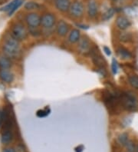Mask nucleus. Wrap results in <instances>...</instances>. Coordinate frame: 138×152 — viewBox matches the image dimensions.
<instances>
[{
  "mask_svg": "<svg viewBox=\"0 0 138 152\" xmlns=\"http://www.w3.org/2000/svg\"><path fill=\"white\" fill-rule=\"evenodd\" d=\"M3 51L9 58H16L20 54V45L18 40L12 36L6 39L3 45Z\"/></svg>",
  "mask_w": 138,
  "mask_h": 152,
  "instance_id": "1",
  "label": "nucleus"
},
{
  "mask_svg": "<svg viewBox=\"0 0 138 152\" xmlns=\"http://www.w3.org/2000/svg\"><path fill=\"white\" fill-rule=\"evenodd\" d=\"M120 103L124 109L127 111H135L137 109V99L134 95L129 93H123L119 95Z\"/></svg>",
  "mask_w": 138,
  "mask_h": 152,
  "instance_id": "2",
  "label": "nucleus"
},
{
  "mask_svg": "<svg viewBox=\"0 0 138 152\" xmlns=\"http://www.w3.org/2000/svg\"><path fill=\"white\" fill-rule=\"evenodd\" d=\"M27 31L23 25L21 23H17L12 26L11 31V35L14 39L18 41L24 40L27 37Z\"/></svg>",
  "mask_w": 138,
  "mask_h": 152,
  "instance_id": "3",
  "label": "nucleus"
},
{
  "mask_svg": "<svg viewBox=\"0 0 138 152\" xmlns=\"http://www.w3.org/2000/svg\"><path fill=\"white\" fill-rule=\"evenodd\" d=\"M70 14L74 18H81L84 15L85 12V6L80 1H74L71 5L70 7Z\"/></svg>",
  "mask_w": 138,
  "mask_h": 152,
  "instance_id": "4",
  "label": "nucleus"
},
{
  "mask_svg": "<svg viewBox=\"0 0 138 152\" xmlns=\"http://www.w3.org/2000/svg\"><path fill=\"white\" fill-rule=\"evenodd\" d=\"M55 24V18L51 13H46L41 18V25L45 28H51Z\"/></svg>",
  "mask_w": 138,
  "mask_h": 152,
  "instance_id": "5",
  "label": "nucleus"
},
{
  "mask_svg": "<svg viewBox=\"0 0 138 152\" xmlns=\"http://www.w3.org/2000/svg\"><path fill=\"white\" fill-rule=\"evenodd\" d=\"M26 21L30 28H37L41 24V18L36 13H30L26 15Z\"/></svg>",
  "mask_w": 138,
  "mask_h": 152,
  "instance_id": "6",
  "label": "nucleus"
},
{
  "mask_svg": "<svg viewBox=\"0 0 138 152\" xmlns=\"http://www.w3.org/2000/svg\"><path fill=\"white\" fill-rule=\"evenodd\" d=\"M87 12L90 18H94L98 13V6L96 0H88L87 3Z\"/></svg>",
  "mask_w": 138,
  "mask_h": 152,
  "instance_id": "7",
  "label": "nucleus"
},
{
  "mask_svg": "<svg viewBox=\"0 0 138 152\" xmlns=\"http://www.w3.org/2000/svg\"><path fill=\"white\" fill-rule=\"evenodd\" d=\"M23 2V0H13L9 4H8L7 6L3 7L2 9V11L8 12L9 15H11L13 12H15V10H17L18 8L20 7L21 5Z\"/></svg>",
  "mask_w": 138,
  "mask_h": 152,
  "instance_id": "8",
  "label": "nucleus"
},
{
  "mask_svg": "<svg viewBox=\"0 0 138 152\" xmlns=\"http://www.w3.org/2000/svg\"><path fill=\"white\" fill-rule=\"evenodd\" d=\"M78 50L81 54L86 55L91 51V48L90 42L85 38H82L79 40V44H78Z\"/></svg>",
  "mask_w": 138,
  "mask_h": 152,
  "instance_id": "9",
  "label": "nucleus"
},
{
  "mask_svg": "<svg viewBox=\"0 0 138 152\" xmlns=\"http://www.w3.org/2000/svg\"><path fill=\"white\" fill-rule=\"evenodd\" d=\"M55 7L60 12H65L70 10L71 1L70 0H55Z\"/></svg>",
  "mask_w": 138,
  "mask_h": 152,
  "instance_id": "10",
  "label": "nucleus"
},
{
  "mask_svg": "<svg viewBox=\"0 0 138 152\" xmlns=\"http://www.w3.org/2000/svg\"><path fill=\"white\" fill-rule=\"evenodd\" d=\"M131 21L127 17L123 15H119L116 19V26L118 28L121 30H125L131 26Z\"/></svg>",
  "mask_w": 138,
  "mask_h": 152,
  "instance_id": "11",
  "label": "nucleus"
},
{
  "mask_svg": "<svg viewBox=\"0 0 138 152\" xmlns=\"http://www.w3.org/2000/svg\"><path fill=\"white\" fill-rule=\"evenodd\" d=\"M14 76L8 69H0V79L6 83H11L13 81Z\"/></svg>",
  "mask_w": 138,
  "mask_h": 152,
  "instance_id": "12",
  "label": "nucleus"
},
{
  "mask_svg": "<svg viewBox=\"0 0 138 152\" xmlns=\"http://www.w3.org/2000/svg\"><path fill=\"white\" fill-rule=\"evenodd\" d=\"M68 28H69L68 25L65 22L61 20L59 21L58 23L56 31H57V33L60 36H64V35H66L67 33L68 32Z\"/></svg>",
  "mask_w": 138,
  "mask_h": 152,
  "instance_id": "13",
  "label": "nucleus"
},
{
  "mask_svg": "<svg viewBox=\"0 0 138 152\" xmlns=\"http://www.w3.org/2000/svg\"><path fill=\"white\" fill-rule=\"evenodd\" d=\"M91 53L92 56V59H93V61L94 63L96 65H98L100 68H103L104 65V59L103 58L100 56V54L98 52L94 49H91Z\"/></svg>",
  "mask_w": 138,
  "mask_h": 152,
  "instance_id": "14",
  "label": "nucleus"
},
{
  "mask_svg": "<svg viewBox=\"0 0 138 152\" xmlns=\"http://www.w3.org/2000/svg\"><path fill=\"white\" fill-rule=\"evenodd\" d=\"M12 66V62L9 57L0 55V69H9Z\"/></svg>",
  "mask_w": 138,
  "mask_h": 152,
  "instance_id": "15",
  "label": "nucleus"
},
{
  "mask_svg": "<svg viewBox=\"0 0 138 152\" xmlns=\"http://www.w3.org/2000/svg\"><path fill=\"white\" fill-rule=\"evenodd\" d=\"M13 134L12 131H8V132H4L2 133V137H1V141L3 145H8L12 141Z\"/></svg>",
  "mask_w": 138,
  "mask_h": 152,
  "instance_id": "16",
  "label": "nucleus"
},
{
  "mask_svg": "<svg viewBox=\"0 0 138 152\" xmlns=\"http://www.w3.org/2000/svg\"><path fill=\"white\" fill-rule=\"evenodd\" d=\"M68 40L71 43H75L80 40V32L77 29H72L69 34Z\"/></svg>",
  "mask_w": 138,
  "mask_h": 152,
  "instance_id": "17",
  "label": "nucleus"
},
{
  "mask_svg": "<svg viewBox=\"0 0 138 152\" xmlns=\"http://www.w3.org/2000/svg\"><path fill=\"white\" fill-rule=\"evenodd\" d=\"M118 55L120 58L122 59H129L132 57V55L128 50L125 49V48H120L118 50Z\"/></svg>",
  "mask_w": 138,
  "mask_h": 152,
  "instance_id": "18",
  "label": "nucleus"
},
{
  "mask_svg": "<svg viewBox=\"0 0 138 152\" xmlns=\"http://www.w3.org/2000/svg\"><path fill=\"white\" fill-rule=\"evenodd\" d=\"M119 40L120 42H130L132 39V35L131 33L129 32H121L119 36Z\"/></svg>",
  "mask_w": 138,
  "mask_h": 152,
  "instance_id": "19",
  "label": "nucleus"
},
{
  "mask_svg": "<svg viewBox=\"0 0 138 152\" xmlns=\"http://www.w3.org/2000/svg\"><path fill=\"white\" fill-rule=\"evenodd\" d=\"M128 141L129 140H128V135H127V134L123 133L118 136V142L119 143L120 145H122V146H125Z\"/></svg>",
  "mask_w": 138,
  "mask_h": 152,
  "instance_id": "20",
  "label": "nucleus"
},
{
  "mask_svg": "<svg viewBox=\"0 0 138 152\" xmlns=\"http://www.w3.org/2000/svg\"><path fill=\"white\" fill-rule=\"evenodd\" d=\"M114 13H115V10H114V8H110V9H108L107 11L104 13L103 16H102V19L104 21L108 20V19H111V18L114 16Z\"/></svg>",
  "mask_w": 138,
  "mask_h": 152,
  "instance_id": "21",
  "label": "nucleus"
},
{
  "mask_svg": "<svg viewBox=\"0 0 138 152\" xmlns=\"http://www.w3.org/2000/svg\"><path fill=\"white\" fill-rule=\"evenodd\" d=\"M39 5L35 2H28L25 5V9L26 10H39Z\"/></svg>",
  "mask_w": 138,
  "mask_h": 152,
  "instance_id": "22",
  "label": "nucleus"
},
{
  "mask_svg": "<svg viewBox=\"0 0 138 152\" xmlns=\"http://www.w3.org/2000/svg\"><path fill=\"white\" fill-rule=\"evenodd\" d=\"M129 83L133 88L138 89V76H131L129 78Z\"/></svg>",
  "mask_w": 138,
  "mask_h": 152,
  "instance_id": "23",
  "label": "nucleus"
},
{
  "mask_svg": "<svg viewBox=\"0 0 138 152\" xmlns=\"http://www.w3.org/2000/svg\"><path fill=\"white\" fill-rule=\"evenodd\" d=\"M127 148V152H135L136 151V148H135L134 143L132 141H129L127 145H125Z\"/></svg>",
  "mask_w": 138,
  "mask_h": 152,
  "instance_id": "24",
  "label": "nucleus"
},
{
  "mask_svg": "<svg viewBox=\"0 0 138 152\" xmlns=\"http://www.w3.org/2000/svg\"><path fill=\"white\" fill-rule=\"evenodd\" d=\"M50 111H47L45 110H39V111H38V112H37V116L39 118H43V117H45L46 115H48V114H49Z\"/></svg>",
  "mask_w": 138,
  "mask_h": 152,
  "instance_id": "25",
  "label": "nucleus"
},
{
  "mask_svg": "<svg viewBox=\"0 0 138 152\" xmlns=\"http://www.w3.org/2000/svg\"><path fill=\"white\" fill-rule=\"evenodd\" d=\"M111 68H112V72L114 74H117L118 70V64H117L116 60L113 58L112 60V65H111Z\"/></svg>",
  "mask_w": 138,
  "mask_h": 152,
  "instance_id": "26",
  "label": "nucleus"
},
{
  "mask_svg": "<svg viewBox=\"0 0 138 152\" xmlns=\"http://www.w3.org/2000/svg\"><path fill=\"white\" fill-rule=\"evenodd\" d=\"M15 152H26L25 146L23 145H21V144H19V145H18L15 147Z\"/></svg>",
  "mask_w": 138,
  "mask_h": 152,
  "instance_id": "27",
  "label": "nucleus"
},
{
  "mask_svg": "<svg viewBox=\"0 0 138 152\" xmlns=\"http://www.w3.org/2000/svg\"><path fill=\"white\" fill-rule=\"evenodd\" d=\"M2 152H15V150L12 148H6L2 150Z\"/></svg>",
  "mask_w": 138,
  "mask_h": 152,
  "instance_id": "28",
  "label": "nucleus"
},
{
  "mask_svg": "<svg viewBox=\"0 0 138 152\" xmlns=\"http://www.w3.org/2000/svg\"><path fill=\"white\" fill-rule=\"evenodd\" d=\"M104 52L107 55V56H110V55H111V52H110V48H109L108 47H104Z\"/></svg>",
  "mask_w": 138,
  "mask_h": 152,
  "instance_id": "29",
  "label": "nucleus"
},
{
  "mask_svg": "<svg viewBox=\"0 0 138 152\" xmlns=\"http://www.w3.org/2000/svg\"><path fill=\"white\" fill-rule=\"evenodd\" d=\"M7 0H0V4H2L4 3V2H6Z\"/></svg>",
  "mask_w": 138,
  "mask_h": 152,
  "instance_id": "30",
  "label": "nucleus"
},
{
  "mask_svg": "<svg viewBox=\"0 0 138 152\" xmlns=\"http://www.w3.org/2000/svg\"><path fill=\"white\" fill-rule=\"evenodd\" d=\"M136 152H138V145L137 146V148H136Z\"/></svg>",
  "mask_w": 138,
  "mask_h": 152,
  "instance_id": "31",
  "label": "nucleus"
},
{
  "mask_svg": "<svg viewBox=\"0 0 138 152\" xmlns=\"http://www.w3.org/2000/svg\"><path fill=\"white\" fill-rule=\"evenodd\" d=\"M111 1H118V0H111Z\"/></svg>",
  "mask_w": 138,
  "mask_h": 152,
  "instance_id": "32",
  "label": "nucleus"
}]
</instances>
